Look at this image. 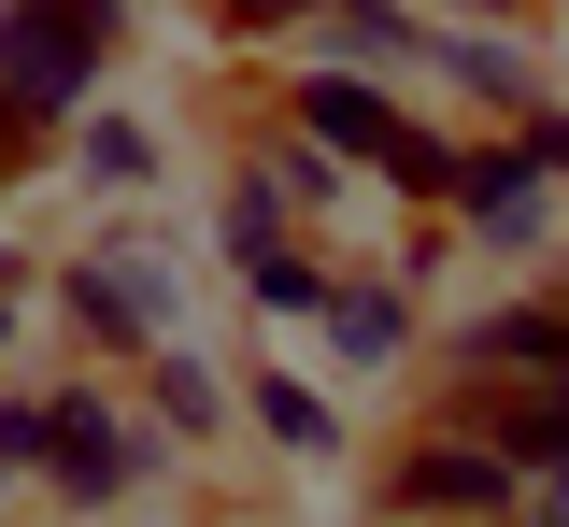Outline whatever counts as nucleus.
I'll return each mask as SVG.
<instances>
[{
    "label": "nucleus",
    "mask_w": 569,
    "mask_h": 527,
    "mask_svg": "<svg viewBox=\"0 0 569 527\" xmlns=\"http://www.w3.org/2000/svg\"><path fill=\"white\" fill-rule=\"evenodd\" d=\"M456 14H512V0H456Z\"/></svg>",
    "instance_id": "obj_20"
},
{
    "label": "nucleus",
    "mask_w": 569,
    "mask_h": 527,
    "mask_svg": "<svg viewBox=\"0 0 569 527\" xmlns=\"http://www.w3.org/2000/svg\"><path fill=\"white\" fill-rule=\"evenodd\" d=\"M313 328H328L342 371H399V357H413V286H399V271H342Z\"/></svg>",
    "instance_id": "obj_8"
},
{
    "label": "nucleus",
    "mask_w": 569,
    "mask_h": 527,
    "mask_svg": "<svg viewBox=\"0 0 569 527\" xmlns=\"http://www.w3.org/2000/svg\"><path fill=\"white\" fill-rule=\"evenodd\" d=\"M242 414H257L284 456H313V470L342 456V414H328V385H299V371H257V385H242Z\"/></svg>",
    "instance_id": "obj_12"
},
{
    "label": "nucleus",
    "mask_w": 569,
    "mask_h": 527,
    "mask_svg": "<svg viewBox=\"0 0 569 527\" xmlns=\"http://www.w3.org/2000/svg\"><path fill=\"white\" fill-rule=\"evenodd\" d=\"M114 43H129V0H0V100L29 129H86Z\"/></svg>",
    "instance_id": "obj_1"
},
{
    "label": "nucleus",
    "mask_w": 569,
    "mask_h": 527,
    "mask_svg": "<svg viewBox=\"0 0 569 527\" xmlns=\"http://www.w3.org/2000/svg\"><path fill=\"white\" fill-rule=\"evenodd\" d=\"M14 171H29V115L0 100V186H14Z\"/></svg>",
    "instance_id": "obj_17"
},
{
    "label": "nucleus",
    "mask_w": 569,
    "mask_h": 527,
    "mask_svg": "<svg viewBox=\"0 0 569 527\" xmlns=\"http://www.w3.org/2000/svg\"><path fill=\"white\" fill-rule=\"evenodd\" d=\"M0 357H14V286H0Z\"/></svg>",
    "instance_id": "obj_18"
},
{
    "label": "nucleus",
    "mask_w": 569,
    "mask_h": 527,
    "mask_svg": "<svg viewBox=\"0 0 569 527\" xmlns=\"http://www.w3.org/2000/svg\"><path fill=\"white\" fill-rule=\"evenodd\" d=\"M456 171H470V143L399 115V143H385V186H399V200H427V215H456Z\"/></svg>",
    "instance_id": "obj_14"
},
{
    "label": "nucleus",
    "mask_w": 569,
    "mask_h": 527,
    "mask_svg": "<svg viewBox=\"0 0 569 527\" xmlns=\"http://www.w3.org/2000/svg\"><path fill=\"white\" fill-rule=\"evenodd\" d=\"M313 14H328V0H213L228 43H271V29H313Z\"/></svg>",
    "instance_id": "obj_15"
},
{
    "label": "nucleus",
    "mask_w": 569,
    "mask_h": 527,
    "mask_svg": "<svg viewBox=\"0 0 569 527\" xmlns=\"http://www.w3.org/2000/svg\"><path fill=\"white\" fill-rule=\"evenodd\" d=\"M71 171H86L100 200H142V186H157V129H129V115H86V129H71Z\"/></svg>",
    "instance_id": "obj_13"
},
{
    "label": "nucleus",
    "mask_w": 569,
    "mask_h": 527,
    "mask_svg": "<svg viewBox=\"0 0 569 527\" xmlns=\"http://www.w3.org/2000/svg\"><path fill=\"white\" fill-rule=\"evenodd\" d=\"M385 514H413V527H512V514H527V470L441 414V428L385 470Z\"/></svg>",
    "instance_id": "obj_3"
},
{
    "label": "nucleus",
    "mask_w": 569,
    "mask_h": 527,
    "mask_svg": "<svg viewBox=\"0 0 569 527\" xmlns=\"http://www.w3.org/2000/svg\"><path fill=\"white\" fill-rule=\"evenodd\" d=\"M456 371L470 385H569V300H498L456 328Z\"/></svg>",
    "instance_id": "obj_7"
},
{
    "label": "nucleus",
    "mask_w": 569,
    "mask_h": 527,
    "mask_svg": "<svg viewBox=\"0 0 569 527\" xmlns=\"http://www.w3.org/2000/svg\"><path fill=\"white\" fill-rule=\"evenodd\" d=\"M157 470H171L157 414L100 399V385H58V399H43V485H58L71 514H114V499H142Z\"/></svg>",
    "instance_id": "obj_2"
},
{
    "label": "nucleus",
    "mask_w": 569,
    "mask_h": 527,
    "mask_svg": "<svg viewBox=\"0 0 569 527\" xmlns=\"http://www.w3.org/2000/svg\"><path fill=\"white\" fill-rule=\"evenodd\" d=\"M456 228H470L485 257H541V228H556V186H541L512 143H470V171H456Z\"/></svg>",
    "instance_id": "obj_6"
},
{
    "label": "nucleus",
    "mask_w": 569,
    "mask_h": 527,
    "mask_svg": "<svg viewBox=\"0 0 569 527\" xmlns=\"http://www.w3.org/2000/svg\"><path fill=\"white\" fill-rule=\"evenodd\" d=\"M0 514H14V470H0Z\"/></svg>",
    "instance_id": "obj_21"
},
{
    "label": "nucleus",
    "mask_w": 569,
    "mask_h": 527,
    "mask_svg": "<svg viewBox=\"0 0 569 527\" xmlns=\"http://www.w3.org/2000/svg\"><path fill=\"white\" fill-rule=\"evenodd\" d=\"M313 43H328V72H427V29L413 14H399V0H328V14H313Z\"/></svg>",
    "instance_id": "obj_9"
},
{
    "label": "nucleus",
    "mask_w": 569,
    "mask_h": 527,
    "mask_svg": "<svg viewBox=\"0 0 569 527\" xmlns=\"http://www.w3.org/2000/svg\"><path fill=\"white\" fill-rule=\"evenodd\" d=\"M0 470H14V485L43 470V399H0Z\"/></svg>",
    "instance_id": "obj_16"
},
{
    "label": "nucleus",
    "mask_w": 569,
    "mask_h": 527,
    "mask_svg": "<svg viewBox=\"0 0 569 527\" xmlns=\"http://www.w3.org/2000/svg\"><path fill=\"white\" fill-rule=\"evenodd\" d=\"M284 129L328 157V171H385V143H399V86H370V72H313L284 86Z\"/></svg>",
    "instance_id": "obj_5"
},
{
    "label": "nucleus",
    "mask_w": 569,
    "mask_h": 527,
    "mask_svg": "<svg viewBox=\"0 0 569 527\" xmlns=\"http://www.w3.org/2000/svg\"><path fill=\"white\" fill-rule=\"evenodd\" d=\"M142 414H157V443H213V428H228V385H213V357L157 342V357H142Z\"/></svg>",
    "instance_id": "obj_11"
},
{
    "label": "nucleus",
    "mask_w": 569,
    "mask_h": 527,
    "mask_svg": "<svg viewBox=\"0 0 569 527\" xmlns=\"http://www.w3.org/2000/svg\"><path fill=\"white\" fill-rule=\"evenodd\" d=\"M0 286H29V271H14V242H0Z\"/></svg>",
    "instance_id": "obj_19"
},
{
    "label": "nucleus",
    "mask_w": 569,
    "mask_h": 527,
    "mask_svg": "<svg viewBox=\"0 0 569 527\" xmlns=\"http://www.w3.org/2000/svg\"><path fill=\"white\" fill-rule=\"evenodd\" d=\"M427 72L456 86V100H498V115H541V72H527V43H498V29H427Z\"/></svg>",
    "instance_id": "obj_10"
},
{
    "label": "nucleus",
    "mask_w": 569,
    "mask_h": 527,
    "mask_svg": "<svg viewBox=\"0 0 569 527\" xmlns=\"http://www.w3.org/2000/svg\"><path fill=\"white\" fill-rule=\"evenodd\" d=\"M58 300H71V328H86L100 357H157V342H171V271L142 257L129 228L71 257V271H58Z\"/></svg>",
    "instance_id": "obj_4"
}]
</instances>
